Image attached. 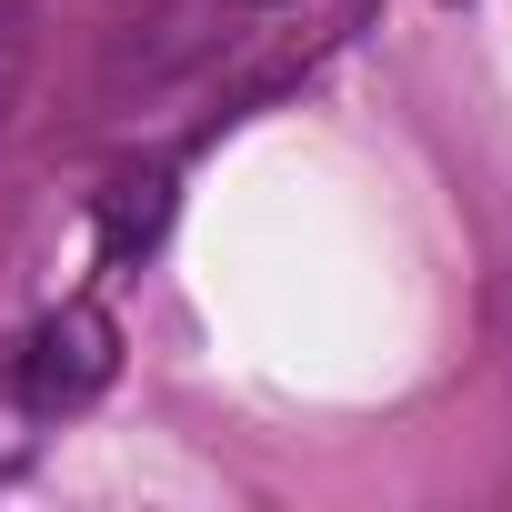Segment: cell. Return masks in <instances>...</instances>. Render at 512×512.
<instances>
[{"label": "cell", "instance_id": "obj_1", "mask_svg": "<svg viewBox=\"0 0 512 512\" xmlns=\"http://www.w3.org/2000/svg\"><path fill=\"white\" fill-rule=\"evenodd\" d=\"M111 372H121V332H111V312H101V302H61V312L31 322V342L11 352V402L41 412V422H61V412L101 402Z\"/></svg>", "mask_w": 512, "mask_h": 512}, {"label": "cell", "instance_id": "obj_2", "mask_svg": "<svg viewBox=\"0 0 512 512\" xmlns=\"http://www.w3.org/2000/svg\"><path fill=\"white\" fill-rule=\"evenodd\" d=\"M161 231H171V171H131V181H111V201H101V251H111V262L161 251Z\"/></svg>", "mask_w": 512, "mask_h": 512}]
</instances>
